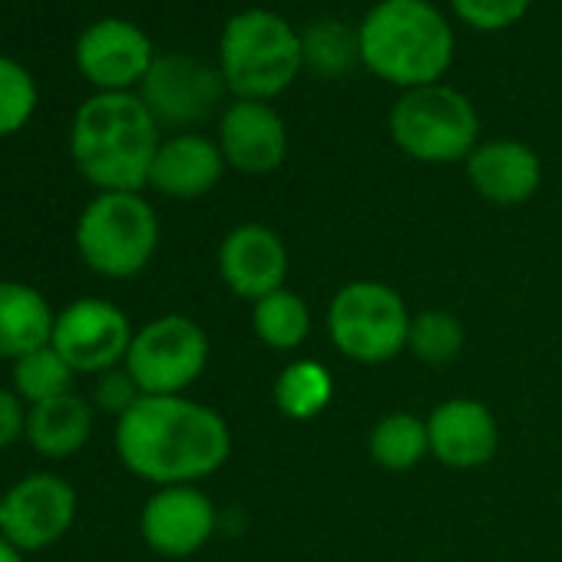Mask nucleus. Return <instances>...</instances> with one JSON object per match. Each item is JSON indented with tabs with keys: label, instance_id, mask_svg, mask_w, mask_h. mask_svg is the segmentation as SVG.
Instances as JSON below:
<instances>
[{
	"label": "nucleus",
	"instance_id": "obj_3",
	"mask_svg": "<svg viewBox=\"0 0 562 562\" xmlns=\"http://www.w3.org/2000/svg\"><path fill=\"white\" fill-rule=\"evenodd\" d=\"M358 37L361 64L404 93L440 83L457 54L450 21L427 0H378Z\"/></svg>",
	"mask_w": 562,
	"mask_h": 562
},
{
	"label": "nucleus",
	"instance_id": "obj_7",
	"mask_svg": "<svg viewBox=\"0 0 562 562\" xmlns=\"http://www.w3.org/2000/svg\"><path fill=\"white\" fill-rule=\"evenodd\" d=\"M411 318L397 289L374 278H358L341 285L328 305V338L358 364H384L407 351Z\"/></svg>",
	"mask_w": 562,
	"mask_h": 562
},
{
	"label": "nucleus",
	"instance_id": "obj_31",
	"mask_svg": "<svg viewBox=\"0 0 562 562\" xmlns=\"http://www.w3.org/2000/svg\"><path fill=\"white\" fill-rule=\"evenodd\" d=\"M0 562H27V559L18 546H11L4 536H0Z\"/></svg>",
	"mask_w": 562,
	"mask_h": 562
},
{
	"label": "nucleus",
	"instance_id": "obj_9",
	"mask_svg": "<svg viewBox=\"0 0 562 562\" xmlns=\"http://www.w3.org/2000/svg\"><path fill=\"white\" fill-rule=\"evenodd\" d=\"M130 315L106 299H77L57 312L50 345L74 368V374H106L123 368L133 345Z\"/></svg>",
	"mask_w": 562,
	"mask_h": 562
},
{
	"label": "nucleus",
	"instance_id": "obj_23",
	"mask_svg": "<svg viewBox=\"0 0 562 562\" xmlns=\"http://www.w3.org/2000/svg\"><path fill=\"white\" fill-rule=\"evenodd\" d=\"M368 453L381 470L404 473L414 470L427 453H430V437H427V420L411 414V411H394L384 414L368 437Z\"/></svg>",
	"mask_w": 562,
	"mask_h": 562
},
{
	"label": "nucleus",
	"instance_id": "obj_25",
	"mask_svg": "<svg viewBox=\"0 0 562 562\" xmlns=\"http://www.w3.org/2000/svg\"><path fill=\"white\" fill-rule=\"evenodd\" d=\"M74 378H77L74 368L57 355L54 345H44L11 364V387L27 407L54 401L60 394H70Z\"/></svg>",
	"mask_w": 562,
	"mask_h": 562
},
{
	"label": "nucleus",
	"instance_id": "obj_20",
	"mask_svg": "<svg viewBox=\"0 0 562 562\" xmlns=\"http://www.w3.org/2000/svg\"><path fill=\"white\" fill-rule=\"evenodd\" d=\"M57 312L41 289L0 278V361H18L50 345Z\"/></svg>",
	"mask_w": 562,
	"mask_h": 562
},
{
	"label": "nucleus",
	"instance_id": "obj_22",
	"mask_svg": "<svg viewBox=\"0 0 562 562\" xmlns=\"http://www.w3.org/2000/svg\"><path fill=\"white\" fill-rule=\"evenodd\" d=\"M251 331L271 351H295L312 335V308L299 292L278 289L251 305Z\"/></svg>",
	"mask_w": 562,
	"mask_h": 562
},
{
	"label": "nucleus",
	"instance_id": "obj_27",
	"mask_svg": "<svg viewBox=\"0 0 562 562\" xmlns=\"http://www.w3.org/2000/svg\"><path fill=\"white\" fill-rule=\"evenodd\" d=\"M37 110V83L31 70L11 57H0V139L21 133Z\"/></svg>",
	"mask_w": 562,
	"mask_h": 562
},
{
	"label": "nucleus",
	"instance_id": "obj_1",
	"mask_svg": "<svg viewBox=\"0 0 562 562\" xmlns=\"http://www.w3.org/2000/svg\"><path fill=\"white\" fill-rule=\"evenodd\" d=\"M120 463L159 486H186L218 473L232 453V430L218 411L186 394L139 397L113 427Z\"/></svg>",
	"mask_w": 562,
	"mask_h": 562
},
{
	"label": "nucleus",
	"instance_id": "obj_24",
	"mask_svg": "<svg viewBox=\"0 0 562 562\" xmlns=\"http://www.w3.org/2000/svg\"><path fill=\"white\" fill-rule=\"evenodd\" d=\"M361 64V37L348 24L328 18L302 34V67L322 80H338Z\"/></svg>",
	"mask_w": 562,
	"mask_h": 562
},
{
	"label": "nucleus",
	"instance_id": "obj_2",
	"mask_svg": "<svg viewBox=\"0 0 562 562\" xmlns=\"http://www.w3.org/2000/svg\"><path fill=\"white\" fill-rule=\"evenodd\" d=\"M159 143V123L139 93H97L70 126V159L100 192H143Z\"/></svg>",
	"mask_w": 562,
	"mask_h": 562
},
{
	"label": "nucleus",
	"instance_id": "obj_11",
	"mask_svg": "<svg viewBox=\"0 0 562 562\" xmlns=\"http://www.w3.org/2000/svg\"><path fill=\"white\" fill-rule=\"evenodd\" d=\"M225 93V80L215 67L199 57L166 54L156 57L149 74L139 83V100L159 123V130L189 133V126L202 123Z\"/></svg>",
	"mask_w": 562,
	"mask_h": 562
},
{
	"label": "nucleus",
	"instance_id": "obj_16",
	"mask_svg": "<svg viewBox=\"0 0 562 562\" xmlns=\"http://www.w3.org/2000/svg\"><path fill=\"white\" fill-rule=\"evenodd\" d=\"M430 457L453 470H476L493 460L499 447V424L483 401L450 397L427 417Z\"/></svg>",
	"mask_w": 562,
	"mask_h": 562
},
{
	"label": "nucleus",
	"instance_id": "obj_21",
	"mask_svg": "<svg viewBox=\"0 0 562 562\" xmlns=\"http://www.w3.org/2000/svg\"><path fill=\"white\" fill-rule=\"evenodd\" d=\"M335 397V378L322 361L299 358L281 368V374L271 384V401L281 417L295 424L315 420Z\"/></svg>",
	"mask_w": 562,
	"mask_h": 562
},
{
	"label": "nucleus",
	"instance_id": "obj_6",
	"mask_svg": "<svg viewBox=\"0 0 562 562\" xmlns=\"http://www.w3.org/2000/svg\"><path fill=\"white\" fill-rule=\"evenodd\" d=\"M391 139L394 146L430 166L467 162L470 153L480 146V116L473 103L443 83L407 90L391 110Z\"/></svg>",
	"mask_w": 562,
	"mask_h": 562
},
{
	"label": "nucleus",
	"instance_id": "obj_32",
	"mask_svg": "<svg viewBox=\"0 0 562 562\" xmlns=\"http://www.w3.org/2000/svg\"><path fill=\"white\" fill-rule=\"evenodd\" d=\"M0 522H4V490H0Z\"/></svg>",
	"mask_w": 562,
	"mask_h": 562
},
{
	"label": "nucleus",
	"instance_id": "obj_10",
	"mask_svg": "<svg viewBox=\"0 0 562 562\" xmlns=\"http://www.w3.org/2000/svg\"><path fill=\"white\" fill-rule=\"evenodd\" d=\"M80 496L54 470H37L4 490V522L0 536L27 552H44L57 546L77 522Z\"/></svg>",
	"mask_w": 562,
	"mask_h": 562
},
{
	"label": "nucleus",
	"instance_id": "obj_5",
	"mask_svg": "<svg viewBox=\"0 0 562 562\" xmlns=\"http://www.w3.org/2000/svg\"><path fill=\"white\" fill-rule=\"evenodd\" d=\"M159 215L143 192H97L74 228L80 261L110 281L136 278L159 248Z\"/></svg>",
	"mask_w": 562,
	"mask_h": 562
},
{
	"label": "nucleus",
	"instance_id": "obj_30",
	"mask_svg": "<svg viewBox=\"0 0 562 562\" xmlns=\"http://www.w3.org/2000/svg\"><path fill=\"white\" fill-rule=\"evenodd\" d=\"M27 437V404L14 394V387H0V450L14 447Z\"/></svg>",
	"mask_w": 562,
	"mask_h": 562
},
{
	"label": "nucleus",
	"instance_id": "obj_18",
	"mask_svg": "<svg viewBox=\"0 0 562 562\" xmlns=\"http://www.w3.org/2000/svg\"><path fill=\"white\" fill-rule=\"evenodd\" d=\"M225 176V156L215 139L202 133H176L159 143L149 189L169 199H202Z\"/></svg>",
	"mask_w": 562,
	"mask_h": 562
},
{
	"label": "nucleus",
	"instance_id": "obj_29",
	"mask_svg": "<svg viewBox=\"0 0 562 562\" xmlns=\"http://www.w3.org/2000/svg\"><path fill=\"white\" fill-rule=\"evenodd\" d=\"M139 397H143V391L136 387L130 371L126 368H113V371L97 378L90 401H93V407H100V411H106V414H113L120 420Z\"/></svg>",
	"mask_w": 562,
	"mask_h": 562
},
{
	"label": "nucleus",
	"instance_id": "obj_15",
	"mask_svg": "<svg viewBox=\"0 0 562 562\" xmlns=\"http://www.w3.org/2000/svg\"><path fill=\"white\" fill-rule=\"evenodd\" d=\"M218 149L225 166L245 176H268L289 156V130L271 103L235 100L218 120Z\"/></svg>",
	"mask_w": 562,
	"mask_h": 562
},
{
	"label": "nucleus",
	"instance_id": "obj_13",
	"mask_svg": "<svg viewBox=\"0 0 562 562\" xmlns=\"http://www.w3.org/2000/svg\"><path fill=\"white\" fill-rule=\"evenodd\" d=\"M77 70L97 93H133L149 74L156 54L146 31L123 18H103L90 24L77 41Z\"/></svg>",
	"mask_w": 562,
	"mask_h": 562
},
{
	"label": "nucleus",
	"instance_id": "obj_28",
	"mask_svg": "<svg viewBox=\"0 0 562 562\" xmlns=\"http://www.w3.org/2000/svg\"><path fill=\"white\" fill-rule=\"evenodd\" d=\"M450 4L467 27L480 34H496L522 21L526 11L532 8V0H450Z\"/></svg>",
	"mask_w": 562,
	"mask_h": 562
},
{
	"label": "nucleus",
	"instance_id": "obj_14",
	"mask_svg": "<svg viewBox=\"0 0 562 562\" xmlns=\"http://www.w3.org/2000/svg\"><path fill=\"white\" fill-rule=\"evenodd\" d=\"M225 289L241 302H261L265 295L285 289L289 278V248L278 232L258 222L235 225L215 255Z\"/></svg>",
	"mask_w": 562,
	"mask_h": 562
},
{
	"label": "nucleus",
	"instance_id": "obj_8",
	"mask_svg": "<svg viewBox=\"0 0 562 562\" xmlns=\"http://www.w3.org/2000/svg\"><path fill=\"white\" fill-rule=\"evenodd\" d=\"M209 364V335L189 315H159L136 328L123 368L143 397L186 394Z\"/></svg>",
	"mask_w": 562,
	"mask_h": 562
},
{
	"label": "nucleus",
	"instance_id": "obj_12",
	"mask_svg": "<svg viewBox=\"0 0 562 562\" xmlns=\"http://www.w3.org/2000/svg\"><path fill=\"white\" fill-rule=\"evenodd\" d=\"M218 513L205 490L195 483L186 486H159L139 513L143 542L162 559H189L209 546L215 536Z\"/></svg>",
	"mask_w": 562,
	"mask_h": 562
},
{
	"label": "nucleus",
	"instance_id": "obj_19",
	"mask_svg": "<svg viewBox=\"0 0 562 562\" xmlns=\"http://www.w3.org/2000/svg\"><path fill=\"white\" fill-rule=\"evenodd\" d=\"M93 437V401L70 391L27 407V443L44 460H70Z\"/></svg>",
	"mask_w": 562,
	"mask_h": 562
},
{
	"label": "nucleus",
	"instance_id": "obj_26",
	"mask_svg": "<svg viewBox=\"0 0 562 562\" xmlns=\"http://www.w3.org/2000/svg\"><path fill=\"white\" fill-rule=\"evenodd\" d=\"M463 325L453 312L430 308L411 318V335H407V351L424 361V364H450L463 351Z\"/></svg>",
	"mask_w": 562,
	"mask_h": 562
},
{
	"label": "nucleus",
	"instance_id": "obj_4",
	"mask_svg": "<svg viewBox=\"0 0 562 562\" xmlns=\"http://www.w3.org/2000/svg\"><path fill=\"white\" fill-rule=\"evenodd\" d=\"M302 70V34L285 18L265 8L228 18L218 44V74L232 97L268 103L285 93Z\"/></svg>",
	"mask_w": 562,
	"mask_h": 562
},
{
	"label": "nucleus",
	"instance_id": "obj_17",
	"mask_svg": "<svg viewBox=\"0 0 562 562\" xmlns=\"http://www.w3.org/2000/svg\"><path fill=\"white\" fill-rule=\"evenodd\" d=\"M467 179L476 195L493 205H522L542 182V162L536 149L519 139H490L470 153Z\"/></svg>",
	"mask_w": 562,
	"mask_h": 562
}]
</instances>
